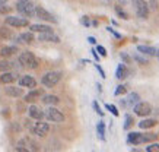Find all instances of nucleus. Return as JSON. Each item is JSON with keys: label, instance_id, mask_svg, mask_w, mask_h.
<instances>
[{"label": "nucleus", "instance_id": "2eb2a0df", "mask_svg": "<svg viewBox=\"0 0 159 152\" xmlns=\"http://www.w3.org/2000/svg\"><path fill=\"white\" fill-rule=\"evenodd\" d=\"M5 94L7 97H12V98H19L24 95V91H22V86H7L5 88Z\"/></svg>", "mask_w": 159, "mask_h": 152}, {"label": "nucleus", "instance_id": "a878e982", "mask_svg": "<svg viewBox=\"0 0 159 152\" xmlns=\"http://www.w3.org/2000/svg\"><path fill=\"white\" fill-rule=\"evenodd\" d=\"M97 132H98V136L101 140H105V123L104 122H99L97 126Z\"/></svg>", "mask_w": 159, "mask_h": 152}, {"label": "nucleus", "instance_id": "f03ea898", "mask_svg": "<svg viewBox=\"0 0 159 152\" xmlns=\"http://www.w3.org/2000/svg\"><path fill=\"white\" fill-rule=\"evenodd\" d=\"M19 64L26 69H37L38 67V60L34 56V53L31 51H22L19 54Z\"/></svg>", "mask_w": 159, "mask_h": 152}, {"label": "nucleus", "instance_id": "4468645a", "mask_svg": "<svg viewBox=\"0 0 159 152\" xmlns=\"http://www.w3.org/2000/svg\"><path fill=\"white\" fill-rule=\"evenodd\" d=\"M15 81H18V75L13 73V72H2L0 75V82L3 85H9V84H13Z\"/></svg>", "mask_w": 159, "mask_h": 152}, {"label": "nucleus", "instance_id": "20e7f679", "mask_svg": "<svg viewBox=\"0 0 159 152\" xmlns=\"http://www.w3.org/2000/svg\"><path fill=\"white\" fill-rule=\"evenodd\" d=\"M44 117L47 118L48 122H53V123H63L64 122V114H63L60 110H57L54 105H50V107L45 110Z\"/></svg>", "mask_w": 159, "mask_h": 152}, {"label": "nucleus", "instance_id": "5701e85b", "mask_svg": "<svg viewBox=\"0 0 159 152\" xmlns=\"http://www.w3.org/2000/svg\"><path fill=\"white\" fill-rule=\"evenodd\" d=\"M43 103L47 104V105H57L60 103V98H58L57 95H44Z\"/></svg>", "mask_w": 159, "mask_h": 152}, {"label": "nucleus", "instance_id": "393cba45", "mask_svg": "<svg viewBox=\"0 0 159 152\" xmlns=\"http://www.w3.org/2000/svg\"><path fill=\"white\" fill-rule=\"evenodd\" d=\"M140 101V95L139 94H136V92H131V94H129V97H127V104L129 105H134V104H137Z\"/></svg>", "mask_w": 159, "mask_h": 152}, {"label": "nucleus", "instance_id": "4be33fe9", "mask_svg": "<svg viewBox=\"0 0 159 152\" xmlns=\"http://www.w3.org/2000/svg\"><path fill=\"white\" fill-rule=\"evenodd\" d=\"M158 124V122L155 120V118H145V120H142V122L139 123V127L140 129H143V130H148V129H152V127H155Z\"/></svg>", "mask_w": 159, "mask_h": 152}, {"label": "nucleus", "instance_id": "39448f33", "mask_svg": "<svg viewBox=\"0 0 159 152\" xmlns=\"http://www.w3.org/2000/svg\"><path fill=\"white\" fill-rule=\"evenodd\" d=\"M134 9L136 15L142 19L149 18V5L146 3V0H134Z\"/></svg>", "mask_w": 159, "mask_h": 152}, {"label": "nucleus", "instance_id": "a211bd4d", "mask_svg": "<svg viewBox=\"0 0 159 152\" xmlns=\"http://www.w3.org/2000/svg\"><path fill=\"white\" fill-rule=\"evenodd\" d=\"M29 30L32 31V32H50V31H53L51 26L48 25H43V24H34V25H29Z\"/></svg>", "mask_w": 159, "mask_h": 152}, {"label": "nucleus", "instance_id": "0eeeda50", "mask_svg": "<svg viewBox=\"0 0 159 152\" xmlns=\"http://www.w3.org/2000/svg\"><path fill=\"white\" fill-rule=\"evenodd\" d=\"M31 130H32V133H34L35 136L44 137L48 135L50 126H48V123H44V122H41V120H38V123H35L34 126L31 127Z\"/></svg>", "mask_w": 159, "mask_h": 152}, {"label": "nucleus", "instance_id": "37998d69", "mask_svg": "<svg viewBox=\"0 0 159 152\" xmlns=\"http://www.w3.org/2000/svg\"><path fill=\"white\" fill-rule=\"evenodd\" d=\"M88 41H89L91 44H97V39L93 38V37H88Z\"/></svg>", "mask_w": 159, "mask_h": 152}, {"label": "nucleus", "instance_id": "a19ab883", "mask_svg": "<svg viewBox=\"0 0 159 152\" xmlns=\"http://www.w3.org/2000/svg\"><path fill=\"white\" fill-rule=\"evenodd\" d=\"M95 67L98 69V72L101 73V76H102V78H107V76H105V72L102 70V67H101V66H99V64H95Z\"/></svg>", "mask_w": 159, "mask_h": 152}, {"label": "nucleus", "instance_id": "c756f323", "mask_svg": "<svg viewBox=\"0 0 159 152\" xmlns=\"http://www.w3.org/2000/svg\"><path fill=\"white\" fill-rule=\"evenodd\" d=\"M116 13L120 16V18H123V19H125V21L129 19V15H127V12L121 9V6H116Z\"/></svg>", "mask_w": 159, "mask_h": 152}, {"label": "nucleus", "instance_id": "4c0bfd02", "mask_svg": "<svg viewBox=\"0 0 159 152\" xmlns=\"http://www.w3.org/2000/svg\"><path fill=\"white\" fill-rule=\"evenodd\" d=\"M97 51H98L99 54H101L102 57H107V50L104 48L102 45H98V47H97Z\"/></svg>", "mask_w": 159, "mask_h": 152}, {"label": "nucleus", "instance_id": "c85d7f7f", "mask_svg": "<svg viewBox=\"0 0 159 152\" xmlns=\"http://www.w3.org/2000/svg\"><path fill=\"white\" fill-rule=\"evenodd\" d=\"M143 136H145V143L146 142H153L159 137L158 133H143Z\"/></svg>", "mask_w": 159, "mask_h": 152}, {"label": "nucleus", "instance_id": "aec40b11", "mask_svg": "<svg viewBox=\"0 0 159 152\" xmlns=\"http://www.w3.org/2000/svg\"><path fill=\"white\" fill-rule=\"evenodd\" d=\"M34 39H35V37H34V32H32V31L24 32V34H20L19 37H18V41H19V43H25V44H31Z\"/></svg>", "mask_w": 159, "mask_h": 152}, {"label": "nucleus", "instance_id": "b1692460", "mask_svg": "<svg viewBox=\"0 0 159 152\" xmlns=\"http://www.w3.org/2000/svg\"><path fill=\"white\" fill-rule=\"evenodd\" d=\"M0 38L2 39L13 38V32H12V30H9L7 26H2V28H0Z\"/></svg>", "mask_w": 159, "mask_h": 152}, {"label": "nucleus", "instance_id": "c9c22d12", "mask_svg": "<svg viewBox=\"0 0 159 152\" xmlns=\"http://www.w3.org/2000/svg\"><path fill=\"white\" fill-rule=\"evenodd\" d=\"M133 59H134L136 62H139L140 64H148V63H149V62H148V59H143V57H140V56H137V54H136Z\"/></svg>", "mask_w": 159, "mask_h": 152}, {"label": "nucleus", "instance_id": "79ce46f5", "mask_svg": "<svg viewBox=\"0 0 159 152\" xmlns=\"http://www.w3.org/2000/svg\"><path fill=\"white\" fill-rule=\"evenodd\" d=\"M91 53H92V56L95 57V60L98 62V60H99V56H98V51H97V50H95V48H92V50H91Z\"/></svg>", "mask_w": 159, "mask_h": 152}, {"label": "nucleus", "instance_id": "bb28decb", "mask_svg": "<svg viewBox=\"0 0 159 152\" xmlns=\"http://www.w3.org/2000/svg\"><path fill=\"white\" fill-rule=\"evenodd\" d=\"M12 66H13L12 62H9V60H2V62H0V72H9V70H12Z\"/></svg>", "mask_w": 159, "mask_h": 152}, {"label": "nucleus", "instance_id": "c03bdc74", "mask_svg": "<svg viewBox=\"0 0 159 152\" xmlns=\"http://www.w3.org/2000/svg\"><path fill=\"white\" fill-rule=\"evenodd\" d=\"M120 3H123V5H125V3H129V2H131V0H118Z\"/></svg>", "mask_w": 159, "mask_h": 152}, {"label": "nucleus", "instance_id": "412c9836", "mask_svg": "<svg viewBox=\"0 0 159 152\" xmlns=\"http://www.w3.org/2000/svg\"><path fill=\"white\" fill-rule=\"evenodd\" d=\"M137 50L139 53L145 54V56H156V51H158L155 47H150V45H139Z\"/></svg>", "mask_w": 159, "mask_h": 152}, {"label": "nucleus", "instance_id": "1a4fd4ad", "mask_svg": "<svg viewBox=\"0 0 159 152\" xmlns=\"http://www.w3.org/2000/svg\"><path fill=\"white\" fill-rule=\"evenodd\" d=\"M35 16L39 18V19L45 21V22H51V24H57V19L54 18L48 10H45L41 6H35Z\"/></svg>", "mask_w": 159, "mask_h": 152}, {"label": "nucleus", "instance_id": "ea45409f", "mask_svg": "<svg viewBox=\"0 0 159 152\" xmlns=\"http://www.w3.org/2000/svg\"><path fill=\"white\" fill-rule=\"evenodd\" d=\"M80 22H82L85 26H89V25H91V22H89V18H88V16H83L82 19H80Z\"/></svg>", "mask_w": 159, "mask_h": 152}, {"label": "nucleus", "instance_id": "49530a36", "mask_svg": "<svg viewBox=\"0 0 159 152\" xmlns=\"http://www.w3.org/2000/svg\"><path fill=\"white\" fill-rule=\"evenodd\" d=\"M156 56H158V59H159V50H158V51H156Z\"/></svg>", "mask_w": 159, "mask_h": 152}, {"label": "nucleus", "instance_id": "72a5a7b5", "mask_svg": "<svg viewBox=\"0 0 159 152\" xmlns=\"http://www.w3.org/2000/svg\"><path fill=\"white\" fill-rule=\"evenodd\" d=\"M127 92V88H125L124 85H118L117 86V89H116V95L118 97V95H123V94H125Z\"/></svg>", "mask_w": 159, "mask_h": 152}, {"label": "nucleus", "instance_id": "9d476101", "mask_svg": "<svg viewBox=\"0 0 159 152\" xmlns=\"http://www.w3.org/2000/svg\"><path fill=\"white\" fill-rule=\"evenodd\" d=\"M18 84H19V86H22V88L32 89L37 86V81H35L32 76H29V75H24V76H20V78L18 79Z\"/></svg>", "mask_w": 159, "mask_h": 152}, {"label": "nucleus", "instance_id": "7c9ffc66", "mask_svg": "<svg viewBox=\"0 0 159 152\" xmlns=\"http://www.w3.org/2000/svg\"><path fill=\"white\" fill-rule=\"evenodd\" d=\"M105 108L108 110V111H111V113H112V116H116V117H118V116H120V113H118V108H117L116 105H112V104H105Z\"/></svg>", "mask_w": 159, "mask_h": 152}, {"label": "nucleus", "instance_id": "cd10ccee", "mask_svg": "<svg viewBox=\"0 0 159 152\" xmlns=\"http://www.w3.org/2000/svg\"><path fill=\"white\" fill-rule=\"evenodd\" d=\"M124 118H125V120H124V129H125V130H129V129L134 124V118L131 117L130 114H125Z\"/></svg>", "mask_w": 159, "mask_h": 152}, {"label": "nucleus", "instance_id": "2f4dec72", "mask_svg": "<svg viewBox=\"0 0 159 152\" xmlns=\"http://www.w3.org/2000/svg\"><path fill=\"white\" fill-rule=\"evenodd\" d=\"M10 10H12V7H9L6 3H0V15H6Z\"/></svg>", "mask_w": 159, "mask_h": 152}, {"label": "nucleus", "instance_id": "6e6552de", "mask_svg": "<svg viewBox=\"0 0 159 152\" xmlns=\"http://www.w3.org/2000/svg\"><path fill=\"white\" fill-rule=\"evenodd\" d=\"M134 108V114L136 116H140V117H148L150 113H152V105L149 103H137L133 105Z\"/></svg>", "mask_w": 159, "mask_h": 152}, {"label": "nucleus", "instance_id": "a18cd8bd", "mask_svg": "<svg viewBox=\"0 0 159 152\" xmlns=\"http://www.w3.org/2000/svg\"><path fill=\"white\" fill-rule=\"evenodd\" d=\"M6 2H7V0H0V3H6Z\"/></svg>", "mask_w": 159, "mask_h": 152}, {"label": "nucleus", "instance_id": "f257e3e1", "mask_svg": "<svg viewBox=\"0 0 159 152\" xmlns=\"http://www.w3.org/2000/svg\"><path fill=\"white\" fill-rule=\"evenodd\" d=\"M15 7H16V10H18L22 16H25V18H32V16H35V5L31 0H18Z\"/></svg>", "mask_w": 159, "mask_h": 152}, {"label": "nucleus", "instance_id": "f704fd0d", "mask_svg": "<svg viewBox=\"0 0 159 152\" xmlns=\"http://www.w3.org/2000/svg\"><path fill=\"white\" fill-rule=\"evenodd\" d=\"M146 152H159V143H153L146 148Z\"/></svg>", "mask_w": 159, "mask_h": 152}, {"label": "nucleus", "instance_id": "e433bc0d", "mask_svg": "<svg viewBox=\"0 0 159 152\" xmlns=\"http://www.w3.org/2000/svg\"><path fill=\"white\" fill-rule=\"evenodd\" d=\"M92 105H93V108H95V111H97V113H98V114H99V116H101V117H102V116H104V111H102V110H101V107L98 105V103H97V101H93V104H92Z\"/></svg>", "mask_w": 159, "mask_h": 152}, {"label": "nucleus", "instance_id": "9b49d317", "mask_svg": "<svg viewBox=\"0 0 159 152\" xmlns=\"http://www.w3.org/2000/svg\"><path fill=\"white\" fill-rule=\"evenodd\" d=\"M127 142L130 145H142L145 143V136L140 132H130L127 135Z\"/></svg>", "mask_w": 159, "mask_h": 152}, {"label": "nucleus", "instance_id": "423d86ee", "mask_svg": "<svg viewBox=\"0 0 159 152\" xmlns=\"http://www.w3.org/2000/svg\"><path fill=\"white\" fill-rule=\"evenodd\" d=\"M5 24L13 28H25V26H29V21L20 16H7L5 19Z\"/></svg>", "mask_w": 159, "mask_h": 152}, {"label": "nucleus", "instance_id": "7ed1b4c3", "mask_svg": "<svg viewBox=\"0 0 159 152\" xmlns=\"http://www.w3.org/2000/svg\"><path fill=\"white\" fill-rule=\"evenodd\" d=\"M60 79H61V73L60 72H47V73L43 76L41 79V84L45 86V88H53L56 85L60 82Z\"/></svg>", "mask_w": 159, "mask_h": 152}, {"label": "nucleus", "instance_id": "473e14b6", "mask_svg": "<svg viewBox=\"0 0 159 152\" xmlns=\"http://www.w3.org/2000/svg\"><path fill=\"white\" fill-rule=\"evenodd\" d=\"M120 57H121V60H123V63H125V64H130V63H131V60H133L127 53H121V54H120Z\"/></svg>", "mask_w": 159, "mask_h": 152}, {"label": "nucleus", "instance_id": "6ab92c4d", "mask_svg": "<svg viewBox=\"0 0 159 152\" xmlns=\"http://www.w3.org/2000/svg\"><path fill=\"white\" fill-rule=\"evenodd\" d=\"M127 75H129L127 64L125 63L118 64V67H117V70H116V78L117 79H124V78H127Z\"/></svg>", "mask_w": 159, "mask_h": 152}, {"label": "nucleus", "instance_id": "dca6fc26", "mask_svg": "<svg viewBox=\"0 0 159 152\" xmlns=\"http://www.w3.org/2000/svg\"><path fill=\"white\" fill-rule=\"evenodd\" d=\"M28 114H29V117L34 118V120H41V118L44 117L43 110L39 107H37V105H31V107L28 108Z\"/></svg>", "mask_w": 159, "mask_h": 152}, {"label": "nucleus", "instance_id": "f8f14e48", "mask_svg": "<svg viewBox=\"0 0 159 152\" xmlns=\"http://www.w3.org/2000/svg\"><path fill=\"white\" fill-rule=\"evenodd\" d=\"M39 41H44V43H60V37L56 35L53 31H50V32H41L38 37Z\"/></svg>", "mask_w": 159, "mask_h": 152}, {"label": "nucleus", "instance_id": "ddd939ff", "mask_svg": "<svg viewBox=\"0 0 159 152\" xmlns=\"http://www.w3.org/2000/svg\"><path fill=\"white\" fill-rule=\"evenodd\" d=\"M43 97V89H31L26 95L24 97V101L25 103H35L37 99H39Z\"/></svg>", "mask_w": 159, "mask_h": 152}, {"label": "nucleus", "instance_id": "f3484780", "mask_svg": "<svg viewBox=\"0 0 159 152\" xmlns=\"http://www.w3.org/2000/svg\"><path fill=\"white\" fill-rule=\"evenodd\" d=\"M15 53H18V47H15V45H5V47L0 48V56L2 57H10Z\"/></svg>", "mask_w": 159, "mask_h": 152}, {"label": "nucleus", "instance_id": "58836bf2", "mask_svg": "<svg viewBox=\"0 0 159 152\" xmlns=\"http://www.w3.org/2000/svg\"><path fill=\"white\" fill-rule=\"evenodd\" d=\"M107 31H108V32H111V34L114 35V37H116V38H121V35L118 34V32H116V31L112 30V28H111V26H108V28H107Z\"/></svg>", "mask_w": 159, "mask_h": 152}]
</instances>
